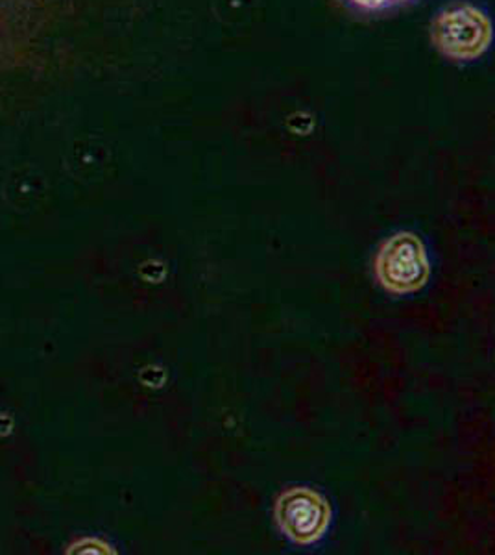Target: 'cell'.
I'll return each mask as SVG.
<instances>
[{
    "instance_id": "277c9868",
    "label": "cell",
    "mask_w": 495,
    "mask_h": 555,
    "mask_svg": "<svg viewBox=\"0 0 495 555\" xmlns=\"http://www.w3.org/2000/svg\"><path fill=\"white\" fill-rule=\"evenodd\" d=\"M67 554H115V550H112L109 544L104 543L101 539H82L78 543L73 544Z\"/></svg>"
},
{
    "instance_id": "5b68a950",
    "label": "cell",
    "mask_w": 495,
    "mask_h": 555,
    "mask_svg": "<svg viewBox=\"0 0 495 555\" xmlns=\"http://www.w3.org/2000/svg\"><path fill=\"white\" fill-rule=\"evenodd\" d=\"M353 2L361 8H366V10H377V8L387 7L392 2H402V0H353Z\"/></svg>"
},
{
    "instance_id": "3957f363",
    "label": "cell",
    "mask_w": 495,
    "mask_h": 555,
    "mask_svg": "<svg viewBox=\"0 0 495 555\" xmlns=\"http://www.w3.org/2000/svg\"><path fill=\"white\" fill-rule=\"evenodd\" d=\"M431 34L439 51L453 60H476L492 43L489 17L473 7H455L440 13Z\"/></svg>"
},
{
    "instance_id": "6da1fadb",
    "label": "cell",
    "mask_w": 495,
    "mask_h": 555,
    "mask_svg": "<svg viewBox=\"0 0 495 555\" xmlns=\"http://www.w3.org/2000/svg\"><path fill=\"white\" fill-rule=\"evenodd\" d=\"M429 258L420 237L400 232L382 243L376 258L377 282L394 295L424 289L429 280Z\"/></svg>"
},
{
    "instance_id": "7a4b0ae2",
    "label": "cell",
    "mask_w": 495,
    "mask_h": 555,
    "mask_svg": "<svg viewBox=\"0 0 495 555\" xmlns=\"http://www.w3.org/2000/svg\"><path fill=\"white\" fill-rule=\"evenodd\" d=\"M277 528L289 541L301 546L318 543L331 522V507L321 492L292 487L282 492L274 509Z\"/></svg>"
}]
</instances>
